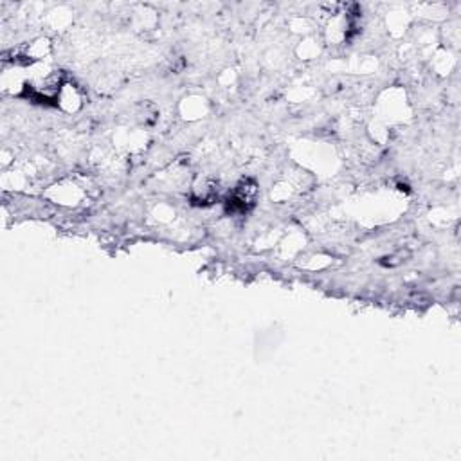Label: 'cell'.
<instances>
[{
    "instance_id": "obj_1",
    "label": "cell",
    "mask_w": 461,
    "mask_h": 461,
    "mask_svg": "<svg viewBox=\"0 0 461 461\" xmlns=\"http://www.w3.org/2000/svg\"><path fill=\"white\" fill-rule=\"evenodd\" d=\"M256 193H258V189H256L255 184L245 180V182H242L236 187L233 197L229 199V207L233 211H236V213H245L255 204Z\"/></svg>"
}]
</instances>
